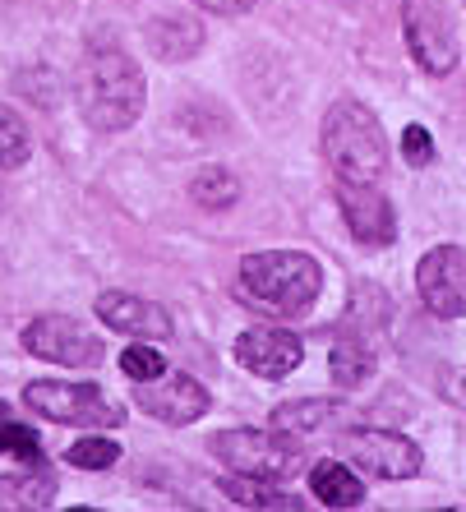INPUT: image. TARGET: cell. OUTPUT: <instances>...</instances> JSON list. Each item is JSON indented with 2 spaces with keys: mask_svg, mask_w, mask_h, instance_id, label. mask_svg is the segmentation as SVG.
<instances>
[{
  "mask_svg": "<svg viewBox=\"0 0 466 512\" xmlns=\"http://www.w3.org/2000/svg\"><path fill=\"white\" fill-rule=\"evenodd\" d=\"M213 457L236 476L287 480L296 471V448L263 434V429H222V434H213Z\"/></svg>",
  "mask_w": 466,
  "mask_h": 512,
  "instance_id": "5",
  "label": "cell"
},
{
  "mask_svg": "<svg viewBox=\"0 0 466 512\" xmlns=\"http://www.w3.org/2000/svg\"><path fill=\"white\" fill-rule=\"evenodd\" d=\"M448 397H453L457 406H466V365H462V370H457V379L448 383Z\"/></svg>",
  "mask_w": 466,
  "mask_h": 512,
  "instance_id": "27",
  "label": "cell"
},
{
  "mask_svg": "<svg viewBox=\"0 0 466 512\" xmlns=\"http://www.w3.org/2000/svg\"><path fill=\"white\" fill-rule=\"evenodd\" d=\"M56 499V480L47 471L37 476H0V508H47Z\"/></svg>",
  "mask_w": 466,
  "mask_h": 512,
  "instance_id": "18",
  "label": "cell"
},
{
  "mask_svg": "<svg viewBox=\"0 0 466 512\" xmlns=\"http://www.w3.org/2000/svg\"><path fill=\"white\" fill-rule=\"evenodd\" d=\"M24 402L37 416L56 420V425H84V429H116L125 420L116 402L93 383H56V379H37L24 388Z\"/></svg>",
  "mask_w": 466,
  "mask_h": 512,
  "instance_id": "4",
  "label": "cell"
},
{
  "mask_svg": "<svg viewBox=\"0 0 466 512\" xmlns=\"http://www.w3.org/2000/svg\"><path fill=\"white\" fill-rule=\"evenodd\" d=\"M342 453L356 462V471L379 480H411L420 471V448L393 429H351L342 439Z\"/></svg>",
  "mask_w": 466,
  "mask_h": 512,
  "instance_id": "8",
  "label": "cell"
},
{
  "mask_svg": "<svg viewBox=\"0 0 466 512\" xmlns=\"http://www.w3.org/2000/svg\"><path fill=\"white\" fill-rule=\"evenodd\" d=\"M402 33L425 74H453L457 37L439 0H402Z\"/></svg>",
  "mask_w": 466,
  "mask_h": 512,
  "instance_id": "7",
  "label": "cell"
},
{
  "mask_svg": "<svg viewBox=\"0 0 466 512\" xmlns=\"http://www.w3.org/2000/svg\"><path fill=\"white\" fill-rule=\"evenodd\" d=\"M310 489H314V499L328 503V508H356V503H365V485H360L356 471H347L342 462H319L314 466Z\"/></svg>",
  "mask_w": 466,
  "mask_h": 512,
  "instance_id": "16",
  "label": "cell"
},
{
  "mask_svg": "<svg viewBox=\"0 0 466 512\" xmlns=\"http://www.w3.org/2000/svg\"><path fill=\"white\" fill-rule=\"evenodd\" d=\"M402 153H407L411 167H425V162L434 157V139H430V130H425V125H407V130H402Z\"/></svg>",
  "mask_w": 466,
  "mask_h": 512,
  "instance_id": "25",
  "label": "cell"
},
{
  "mask_svg": "<svg viewBox=\"0 0 466 512\" xmlns=\"http://www.w3.org/2000/svg\"><path fill=\"white\" fill-rule=\"evenodd\" d=\"M305 346H300L296 333H282V328H250L240 333L236 342V360L245 370H254L259 379H287L300 365Z\"/></svg>",
  "mask_w": 466,
  "mask_h": 512,
  "instance_id": "11",
  "label": "cell"
},
{
  "mask_svg": "<svg viewBox=\"0 0 466 512\" xmlns=\"http://www.w3.org/2000/svg\"><path fill=\"white\" fill-rule=\"evenodd\" d=\"M97 319L107 323L111 333L171 337V314L144 296H130V291H107V296H97Z\"/></svg>",
  "mask_w": 466,
  "mask_h": 512,
  "instance_id": "13",
  "label": "cell"
},
{
  "mask_svg": "<svg viewBox=\"0 0 466 512\" xmlns=\"http://www.w3.org/2000/svg\"><path fill=\"white\" fill-rule=\"evenodd\" d=\"M319 286H323L319 263L300 250H263L240 263L245 300L268 314H282V319L310 314L314 300H319Z\"/></svg>",
  "mask_w": 466,
  "mask_h": 512,
  "instance_id": "2",
  "label": "cell"
},
{
  "mask_svg": "<svg viewBox=\"0 0 466 512\" xmlns=\"http://www.w3.org/2000/svg\"><path fill=\"white\" fill-rule=\"evenodd\" d=\"M120 457V448L111 439H102V434H88V439H79L65 453V462L70 466H84V471H102V466H111Z\"/></svg>",
  "mask_w": 466,
  "mask_h": 512,
  "instance_id": "22",
  "label": "cell"
},
{
  "mask_svg": "<svg viewBox=\"0 0 466 512\" xmlns=\"http://www.w3.org/2000/svg\"><path fill=\"white\" fill-rule=\"evenodd\" d=\"M74 97L93 130H130L144 116V74L125 51H93L74 79Z\"/></svg>",
  "mask_w": 466,
  "mask_h": 512,
  "instance_id": "1",
  "label": "cell"
},
{
  "mask_svg": "<svg viewBox=\"0 0 466 512\" xmlns=\"http://www.w3.org/2000/svg\"><path fill=\"white\" fill-rule=\"evenodd\" d=\"M24 162H28V130H24V120H19V111L0 102V167L14 171V167H24Z\"/></svg>",
  "mask_w": 466,
  "mask_h": 512,
  "instance_id": "21",
  "label": "cell"
},
{
  "mask_svg": "<svg viewBox=\"0 0 466 512\" xmlns=\"http://www.w3.org/2000/svg\"><path fill=\"white\" fill-rule=\"evenodd\" d=\"M323 157L351 185H374L388 171V139L374 111L360 102H337L323 116Z\"/></svg>",
  "mask_w": 466,
  "mask_h": 512,
  "instance_id": "3",
  "label": "cell"
},
{
  "mask_svg": "<svg viewBox=\"0 0 466 512\" xmlns=\"http://www.w3.org/2000/svg\"><path fill=\"white\" fill-rule=\"evenodd\" d=\"M24 351L51 365H70V370H93L102 360V337L88 333L70 314H42L24 328Z\"/></svg>",
  "mask_w": 466,
  "mask_h": 512,
  "instance_id": "6",
  "label": "cell"
},
{
  "mask_svg": "<svg viewBox=\"0 0 466 512\" xmlns=\"http://www.w3.org/2000/svg\"><path fill=\"white\" fill-rule=\"evenodd\" d=\"M148 47L162 60H190L194 51L204 47V28L190 14H157L148 24Z\"/></svg>",
  "mask_w": 466,
  "mask_h": 512,
  "instance_id": "14",
  "label": "cell"
},
{
  "mask_svg": "<svg viewBox=\"0 0 466 512\" xmlns=\"http://www.w3.org/2000/svg\"><path fill=\"white\" fill-rule=\"evenodd\" d=\"M333 383L337 388H360V383L374 374V356H370V346L356 342V337H342V342L333 346Z\"/></svg>",
  "mask_w": 466,
  "mask_h": 512,
  "instance_id": "19",
  "label": "cell"
},
{
  "mask_svg": "<svg viewBox=\"0 0 466 512\" xmlns=\"http://www.w3.org/2000/svg\"><path fill=\"white\" fill-rule=\"evenodd\" d=\"M337 203H342L347 227L356 240H365V245H393L397 222H393V203L383 199V190L342 180V185H337Z\"/></svg>",
  "mask_w": 466,
  "mask_h": 512,
  "instance_id": "12",
  "label": "cell"
},
{
  "mask_svg": "<svg viewBox=\"0 0 466 512\" xmlns=\"http://www.w3.org/2000/svg\"><path fill=\"white\" fill-rule=\"evenodd\" d=\"M222 494L245 503V508H305V499L287 494L282 480H273V476H236V471H231V476L222 480Z\"/></svg>",
  "mask_w": 466,
  "mask_h": 512,
  "instance_id": "15",
  "label": "cell"
},
{
  "mask_svg": "<svg viewBox=\"0 0 466 512\" xmlns=\"http://www.w3.org/2000/svg\"><path fill=\"white\" fill-rule=\"evenodd\" d=\"M0 453L19 457V462H37V457H42V439H37L28 425H10V420H0Z\"/></svg>",
  "mask_w": 466,
  "mask_h": 512,
  "instance_id": "23",
  "label": "cell"
},
{
  "mask_svg": "<svg viewBox=\"0 0 466 512\" xmlns=\"http://www.w3.org/2000/svg\"><path fill=\"white\" fill-rule=\"evenodd\" d=\"M199 10H208V14H245V10H254V0H194Z\"/></svg>",
  "mask_w": 466,
  "mask_h": 512,
  "instance_id": "26",
  "label": "cell"
},
{
  "mask_svg": "<svg viewBox=\"0 0 466 512\" xmlns=\"http://www.w3.org/2000/svg\"><path fill=\"white\" fill-rule=\"evenodd\" d=\"M416 286L434 319H462L466 314V250L462 245H434L416 268Z\"/></svg>",
  "mask_w": 466,
  "mask_h": 512,
  "instance_id": "9",
  "label": "cell"
},
{
  "mask_svg": "<svg viewBox=\"0 0 466 512\" xmlns=\"http://www.w3.org/2000/svg\"><path fill=\"white\" fill-rule=\"evenodd\" d=\"M134 406L162 425H190L208 411V388L185 374H157L148 383H134Z\"/></svg>",
  "mask_w": 466,
  "mask_h": 512,
  "instance_id": "10",
  "label": "cell"
},
{
  "mask_svg": "<svg viewBox=\"0 0 466 512\" xmlns=\"http://www.w3.org/2000/svg\"><path fill=\"white\" fill-rule=\"evenodd\" d=\"M337 420V402H314V397H305V402H282L273 411V429H282V434H319V429H328Z\"/></svg>",
  "mask_w": 466,
  "mask_h": 512,
  "instance_id": "17",
  "label": "cell"
},
{
  "mask_svg": "<svg viewBox=\"0 0 466 512\" xmlns=\"http://www.w3.org/2000/svg\"><path fill=\"white\" fill-rule=\"evenodd\" d=\"M120 370L130 374V383H148V379H157V374H167V360H162V351H153V346L134 342L130 351L120 356Z\"/></svg>",
  "mask_w": 466,
  "mask_h": 512,
  "instance_id": "24",
  "label": "cell"
},
{
  "mask_svg": "<svg viewBox=\"0 0 466 512\" xmlns=\"http://www.w3.org/2000/svg\"><path fill=\"white\" fill-rule=\"evenodd\" d=\"M190 194H194V203H199V208L217 213V208H231V203L240 199V180L231 176L227 167H204L199 176H194Z\"/></svg>",
  "mask_w": 466,
  "mask_h": 512,
  "instance_id": "20",
  "label": "cell"
}]
</instances>
